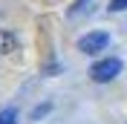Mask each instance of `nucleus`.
<instances>
[{
    "instance_id": "obj_1",
    "label": "nucleus",
    "mask_w": 127,
    "mask_h": 124,
    "mask_svg": "<svg viewBox=\"0 0 127 124\" xmlns=\"http://www.w3.org/2000/svg\"><path fill=\"white\" fill-rule=\"evenodd\" d=\"M119 72H121V61H119V58H104V61L93 63L90 78H93V81H98V84H107V81H113Z\"/></svg>"
},
{
    "instance_id": "obj_2",
    "label": "nucleus",
    "mask_w": 127,
    "mask_h": 124,
    "mask_svg": "<svg viewBox=\"0 0 127 124\" xmlns=\"http://www.w3.org/2000/svg\"><path fill=\"white\" fill-rule=\"evenodd\" d=\"M107 43H110V35H107V32H90V35H84V38L78 40V49L84 55H93V52L107 49Z\"/></svg>"
},
{
    "instance_id": "obj_3",
    "label": "nucleus",
    "mask_w": 127,
    "mask_h": 124,
    "mask_svg": "<svg viewBox=\"0 0 127 124\" xmlns=\"http://www.w3.org/2000/svg\"><path fill=\"white\" fill-rule=\"evenodd\" d=\"M17 49V35L9 29H0V55H12Z\"/></svg>"
},
{
    "instance_id": "obj_4",
    "label": "nucleus",
    "mask_w": 127,
    "mask_h": 124,
    "mask_svg": "<svg viewBox=\"0 0 127 124\" xmlns=\"http://www.w3.org/2000/svg\"><path fill=\"white\" fill-rule=\"evenodd\" d=\"M0 124H17V110H12V107L0 110Z\"/></svg>"
},
{
    "instance_id": "obj_5",
    "label": "nucleus",
    "mask_w": 127,
    "mask_h": 124,
    "mask_svg": "<svg viewBox=\"0 0 127 124\" xmlns=\"http://www.w3.org/2000/svg\"><path fill=\"white\" fill-rule=\"evenodd\" d=\"M49 110H52V104H40V107H35V110L29 113V118H32V121H38V118H43V116H46Z\"/></svg>"
},
{
    "instance_id": "obj_6",
    "label": "nucleus",
    "mask_w": 127,
    "mask_h": 124,
    "mask_svg": "<svg viewBox=\"0 0 127 124\" xmlns=\"http://www.w3.org/2000/svg\"><path fill=\"white\" fill-rule=\"evenodd\" d=\"M87 3H90V0H75V6L69 9V15H81V12L87 9Z\"/></svg>"
},
{
    "instance_id": "obj_7",
    "label": "nucleus",
    "mask_w": 127,
    "mask_h": 124,
    "mask_svg": "<svg viewBox=\"0 0 127 124\" xmlns=\"http://www.w3.org/2000/svg\"><path fill=\"white\" fill-rule=\"evenodd\" d=\"M127 9V0H110V12H124Z\"/></svg>"
}]
</instances>
